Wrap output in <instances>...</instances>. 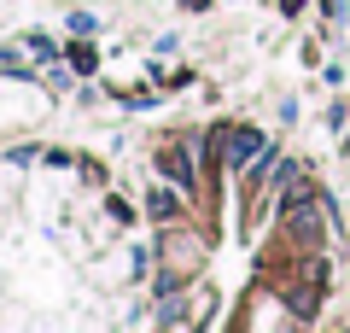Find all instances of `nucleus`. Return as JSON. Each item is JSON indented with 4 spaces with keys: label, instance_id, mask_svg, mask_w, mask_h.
<instances>
[{
    "label": "nucleus",
    "instance_id": "obj_2",
    "mask_svg": "<svg viewBox=\"0 0 350 333\" xmlns=\"http://www.w3.org/2000/svg\"><path fill=\"white\" fill-rule=\"evenodd\" d=\"M216 152H222L228 170H251V158L262 152V135L257 129H222V135H216Z\"/></svg>",
    "mask_w": 350,
    "mask_h": 333
},
{
    "label": "nucleus",
    "instance_id": "obj_4",
    "mask_svg": "<svg viewBox=\"0 0 350 333\" xmlns=\"http://www.w3.org/2000/svg\"><path fill=\"white\" fill-rule=\"evenodd\" d=\"M163 170H170L175 182H193V164H187V147H170V152H163Z\"/></svg>",
    "mask_w": 350,
    "mask_h": 333
},
{
    "label": "nucleus",
    "instance_id": "obj_3",
    "mask_svg": "<svg viewBox=\"0 0 350 333\" xmlns=\"http://www.w3.org/2000/svg\"><path fill=\"white\" fill-rule=\"evenodd\" d=\"M146 210H152L158 222H175V217H181V193H175V187H158V182H152V193H146Z\"/></svg>",
    "mask_w": 350,
    "mask_h": 333
},
{
    "label": "nucleus",
    "instance_id": "obj_1",
    "mask_svg": "<svg viewBox=\"0 0 350 333\" xmlns=\"http://www.w3.org/2000/svg\"><path fill=\"white\" fill-rule=\"evenodd\" d=\"M286 228H292L298 240H315V234H321V199H315L310 182H298V187L286 193Z\"/></svg>",
    "mask_w": 350,
    "mask_h": 333
}]
</instances>
